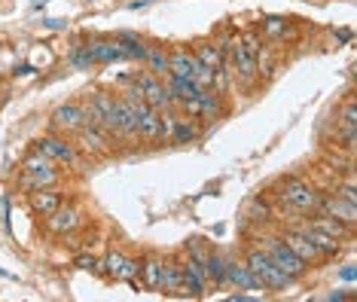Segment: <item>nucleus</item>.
Here are the masks:
<instances>
[{
    "label": "nucleus",
    "instance_id": "nucleus-1",
    "mask_svg": "<svg viewBox=\"0 0 357 302\" xmlns=\"http://www.w3.org/2000/svg\"><path fill=\"white\" fill-rule=\"evenodd\" d=\"M245 266L250 269V272H254V278L259 281V287H263V290L281 293V290H287L290 284H294V281L287 278V275L281 272L278 266L272 263V257L266 254L259 244H250V248L245 250Z\"/></svg>",
    "mask_w": 357,
    "mask_h": 302
},
{
    "label": "nucleus",
    "instance_id": "nucleus-2",
    "mask_svg": "<svg viewBox=\"0 0 357 302\" xmlns=\"http://www.w3.org/2000/svg\"><path fill=\"white\" fill-rule=\"evenodd\" d=\"M59 181H61V171L40 150H31L25 162H22V186H25L28 192L40 190V186H59Z\"/></svg>",
    "mask_w": 357,
    "mask_h": 302
},
{
    "label": "nucleus",
    "instance_id": "nucleus-3",
    "mask_svg": "<svg viewBox=\"0 0 357 302\" xmlns=\"http://www.w3.org/2000/svg\"><path fill=\"white\" fill-rule=\"evenodd\" d=\"M259 248L266 250V254L272 257V263L281 269L284 275H287L290 281H299V278H305L308 275V269L312 266H305L303 259H299L294 250L287 248V244H284V239L281 235H266V239H259Z\"/></svg>",
    "mask_w": 357,
    "mask_h": 302
},
{
    "label": "nucleus",
    "instance_id": "nucleus-4",
    "mask_svg": "<svg viewBox=\"0 0 357 302\" xmlns=\"http://www.w3.org/2000/svg\"><path fill=\"white\" fill-rule=\"evenodd\" d=\"M281 199L294 211H299V214H314L318 202H321V192L314 190L312 183L299 181V177H290V181H284V186H281Z\"/></svg>",
    "mask_w": 357,
    "mask_h": 302
},
{
    "label": "nucleus",
    "instance_id": "nucleus-5",
    "mask_svg": "<svg viewBox=\"0 0 357 302\" xmlns=\"http://www.w3.org/2000/svg\"><path fill=\"white\" fill-rule=\"evenodd\" d=\"M132 86L137 89V95L144 98V101L150 104L153 110H165V107H174V98L172 92H168V86L162 83L159 77H153L150 70H144V73H135L132 77Z\"/></svg>",
    "mask_w": 357,
    "mask_h": 302
},
{
    "label": "nucleus",
    "instance_id": "nucleus-6",
    "mask_svg": "<svg viewBox=\"0 0 357 302\" xmlns=\"http://www.w3.org/2000/svg\"><path fill=\"white\" fill-rule=\"evenodd\" d=\"M77 146L83 153H89V156H107V153L113 150V135L104 126L86 122V126L77 132Z\"/></svg>",
    "mask_w": 357,
    "mask_h": 302
},
{
    "label": "nucleus",
    "instance_id": "nucleus-7",
    "mask_svg": "<svg viewBox=\"0 0 357 302\" xmlns=\"http://www.w3.org/2000/svg\"><path fill=\"white\" fill-rule=\"evenodd\" d=\"M101 272L113 281H137V272H141V259L126 257L123 250H110L107 257L101 259Z\"/></svg>",
    "mask_w": 357,
    "mask_h": 302
},
{
    "label": "nucleus",
    "instance_id": "nucleus-8",
    "mask_svg": "<svg viewBox=\"0 0 357 302\" xmlns=\"http://www.w3.org/2000/svg\"><path fill=\"white\" fill-rule=\"evenodd\" d=\"M34 150H40L46 159H52L55 165H70V168H79V150L77 144H68L61 137H40Z\"/></svg>",
    "mask_w": 357,
    "mask_h": 302
},
{
    "label": "nucleus",
    "instance_id": "nucleus-9",
    "mask_svg": "<svg viewBox=\"0 0 357 302\" xmlns=\"http://www.w3.org/2000/svg\"><path fill=\"white\" fill-rule=\"evenodd\" d=\"M220 49L232 59L229 68H232L235 77H238L245 86H254V80H257V59L248 52L245 46H241V40H232L229 46H220Z\"/></svg>",
    "mask_w": 357,
    "mask_h": 302
},
{
    "label": "nucleus",
    "instance_id": "nucleus-10",
    "mask_svg": "<svg viewBox=\"0 0 357 302\" xmlns=\"http://www.w3.org/2000/svg\"><path fill=\"white\" fill-rule=\"evenodd\" d=\"M46 229H50L52 235H59V239H64V235L77 232L79 226H83V211L74 208V205H61L59 211H52L50 217H43Z\"/></svg>",
    "mask_w": 357,
    "mask_h": 302
},
{
    "label": "nucleus",
    "instance_id": "nucleus-11",
    "mask_svg": "<svg viewBox=\"0 0 357 302\" xmlns=\"http://www.w3.org/2000/svg\"><path fill=\"white\" fill-rule=\"evenodd\" d=\"M318 211H321V214L336 217L339 223H345V226H354V223H357V205H354V202H348V199H342L339 192L321 195Z\"/></svg>",
    "mask_w": 357,
    "mask_h": 302
},
{
    "label": "nucleus",
    "instance_id": "nucleus-12",
    "mask_svg": "<svg viewBox=\"0 0 357 302\" xmlns=\"http://www.w3.org/2000/svg\"><path fill=\"white\" fill-rule=\"evenodd\" d=\"M64 205V195L59 186H40V190L28 192V208L34 211L37 217H50L52 211H59Z\"/></svg>",
    "mask_w": 357,
    "mask_h": 302
},
{
    "label": "nucleus",
    "instance_id": "nucleus-13",
    "mask_svg": "<svg viewBox=\"0 0 357 302\" xmlns=\"http://www.w3.org/2000/svg\"><path fill=\"white\" fill-rule=\"evenodd\" d=\"M52 126L59 128V132L77 135L79 128L86 126V110L79 107V104H61V107H55V113H52Z\"/></svg>",
    "mask_w": 357,
    "mask_h": 302
},
{
    "label": "nucleus",
    "instance_id": "nucleus-14",
    "mask_svg": "<svg viewBox=\"0 0 357 302\" xmlns=\"http://www.w3.org/2000/svg\"><path fill=\"white\" fill-rule=\"evenodd\" d=\"M299 229H303V235L312 241V248L318 250L321 259H333V257L342 254V241H339V239H330V235H324L321 229H314L312 223H303Z\"/></svg>",
    "mask_w": 357,
    "mask_h": 302
},
{
    "label": "nucleus",
    "instance_id": "nucleus-15",
    "mask_svg": "<svg viewBox=\"0 0 357 302\" xmlns=\"http://www.w3.org/2000/svg\"><path fill=\"white\" fill-rule=\"evenodd\" d=\"M196 70H199V59H196V52H192V49L177 46L174 52H168V73H172V77L192 80V73H196Z\"/></svg>",
    "mask_w": 357,
    "mask_h": 302
},
{
    "label": "nucleus",
    "instance_id": "nucleus-16",
    "mask_svg": "<svg viewBox=\"0 0 357 302\" xmlns=\"http://www.w3.org/2000/svg\"><path fill=\"white\" fill-rule=\"evenodd\" d=\"M226 287H238V290H263L259 281L254 278V272L245 266V259H226Z\"/></svg>",
    "mask_w": 357,
    "mask_h": 302
},
{
    "label": "nucleus",
    "instance_id": "nucleus-17",
    "mask_svg": "<svg viewBox=\"0 0 357 302\" xmlns=\"http://www.w3.org/2000/svg\"><path fill=\"white\" fill-rule=\"evenodd\" d=\"M281 239H284V244H287L294 254L303 259L305 266H314V263H321V257H318V250L312 248V241L303 235V229H287V232H281Z\"/></svg>",
    "mask_w": 357,
    "mask_h": 302
},
{
    "label": "nucleus",
    "instance_id": "nucleus-18",
    "mask_svg": "<svg viewBox=\"0 0 357 302\" xmlns=\"http://www.w3.org/2000/svg\"><path fill=\"white\" fill-rule=\"evenodd\" d=\"M318 217H308V223L314 226V229H321L324 235H330V239H339V241H348L351 239V232H354V226H345V223H339L336 217H330V214H321V211H314Z\"/></svg>",
    "mask_w": 357,
    "mask_h": 302
},
{
    "label": "nucleus",
    "instance_id": "nucleus-19",
    "mask_svg": "<svg viewBox=\"0 0 357 302\" xmlns=\"http://www.w3.org/2000/svg\"><path fill=\"white\" fill-rule=\"evenodd\" d=\"M199 116L196 119H202V122H214V119H220L223 113H226V107H223V95H217L214 89H205V92H199Z\"/></svg>",
    "mask_w": 357,
    "mask_h": 302
},
{
    "label": "nucleus",
    "instance_id": "nucleus-20",
    "mask_svg": "<svg viewBox=\"0 0 357 302\" xmlns=\"http://www.w3.org/2000/svg\"><path fill=\"white\" fill-rule=\"evenodd\" d=\"M162 293L168 296H183V275H181V263L177 259H165L162 263Z\"/></svg>",
    "mask_w": 357,
    "mask_h": 302
},
{
    "label": "nucleus",
    "instance_id": "nucleus-21",
    "mask_svg": "<svg viewBox=\"0 0 357 302\" xmlns=\"http://www.w3.org/2000/svg\"><path fill=\"white\" fill-rule=\"evenodd\" d=\"M162 263L165 259L156 257V254H147L141 259V287H147V290H159L162 287Z\"/></svg>",
    "mask_w": 357,
    "mask_h": 302
},
{
    "label": "nucleus",
    "instance_id": "nucleus-22",
    "mask_svg": "<svg viewBox=\"0 0 357 302\" xmlns=\"http://www.w3.org/2000/svg\"><path fill=\"white\" fill-rule=\"evenodd\" d=\"M202 137V126L199 122H192L190 116H174V126H172V144H196Z\"/></svg>",
    "mask_w": 357,
    "mask_h": 302
},
{
    "label": "nucleus",
    "instance_id": "nucleus-23",
    "mask_svg": "<svg viewBox=\"0 0 357 302\" xmlns=\"http://www.w3.org/2000/svg\"><path fill=\"white\" fill-rule=\"evenodd\" d=\"M89 49H92L95 61H104V64H110V61H126V59H128L119 40H95V43H89Z\"/></svg>",
    "mask_w": 357,
    "mask_h": 302
},
{
    "label": "nucleus",
    "instance_id": "nucleus-24",
    "mask_svg": "<svg viewBox=\"0 0 357 302\" xmlns=\"http://www.w3.org/2000/svg\"><path fill=\"white\" fill-rule=\"evenodd\" d=\"M196 59H199V64H205V68H211V70H217L220 64L226 61V52L217 43H211V40H205V43H196Z\"/></svg>",
    "mask_w": 357,
    "mask_h": 302
},
{
    "label": "nucleus",
    "instance_id": "nucleus-25",
    "mask_svg": "<svg viewBox=\"0 0 357 302\" xmlns=\"http://www.w3.org/2000/svg\"><path fill=\"white\" fill-rule=\"evenodd\" d=\"M144 68H147L153 77H168V52H165V46H147Z\"/></svg>",
    "mask_w": 357,
    "mask_h": 302
},
{
    "label": "nucleus",
    "instance_id": "nucleus-26",
    "mask_svg": "<svg viewBox=\"0 0 357 302\" xmlns=\"http://www.w3.org/2000/svg\"><path fill=\"white\" fill-rule=\"evenodd\" d=\"M205 272L211 278V287H226V259L217 250L205 254Z\"/></svg>",
    "mask_w": 357,
    "mask_h": 302
},
{
    "label": "nucleus",
    "instance_id": "nucleus-27",
    "mask_svg": "<svg viewBox=\"0 0 357 302\" xmlns=\"http://www.w3.org/2000/svg\"><path fill=\"white\" fill-rule=\"evenodd\" d=\"M68 61L74 64L77 70H89L92 64H98V61H95V55H92V49H89V43H86V46H74V49H70Z\"/></svg>",
    "mask_w": 357,
    "mask_h": 302
},
{
    "label": "nucleus",
    "instance_id": "nucleus-28",
    "mask_svg": "<svg viewBox=\"0 0 357 302\" xmlns=\"http://www.w3.org/2000/svg\"><path fill=\"white\" fill-rule=\"evenodd\" d=\"M287 31H290V24H287V19H281V15H269V19L263 22V34L272 40L287 37Z\"/></svg>",
    "mask_w": 357,
    "mask_h": 302
},
{
    "label": "nucleus",
    "instance_id": "nucleus-29",
    "mask_svg": "<svg viewBox=\"0 0 357 302\" xmlns=\"http://www.w3.org/2000/svg\"><path fill=\"white\" fill-rule=\"evenodd\" d=\"M336 126H357V104H354V98H345V104H342V110L336 113Z\"/></svg>",
    "mask_w": 357,
    "mask_h": 302
},
{
    "label": "nucleus",
    "instance_id": "nucleus-30",
    "mask_svg": "<svg viewBox=\"0 0 357 302\" xmlns=\"http://www.w3.org/2000/svg\"><path fill=\"white\" fill-rule=\"evenodd\" d=\"M77 266L83 269V272H92V275H98V272H101V259L95 257V254H83V257H77Z\"/></svg>",
    "mask_w": 357,
    "mask_h": 302
},
{
    "label": "nucleus",
    "instance_id": "nucleus-31",
    "mask_svg": "<svg viewBox=\"0 0 357 302\" xmlns=\"http://www.w3.org/2000/svg\"><path fill=\"white\" fill-rule=\"evenodd\" d=\"M241 46H245L248 52H250V55H254V59H257V55H259V49H263V40H259V34H257V31H248V34L241 37Z\"/></svg>",
    "mask_w": 357,
    "mask_h": 302
},
{
    "label": "nucleus",
    "instance_id": "nucleus-32",
    "mask_svg": "<svg viewBox=\"0 0 357 302\" xmlns=\"http://www.w3.org/2000/svg\"><path fill=\"white\" fill-rule=\"evenodd\" d=\"M336 192L342 195V199H348V202H354V205H357V190H354V177H351V174H348V181H345L342 186H339Z\"/></svg>",
    "mask_w": 357,
    "mask_h": 302
},
{
    "label": "nucleus",
    "instance_id": "nucleus-33",
    "mask_svg": "<svg viewBox=\"0 0 357 302\" xmlns=\"http://www.w3.org/2000/svg\"><path fill=\"white\" fill-rule=\"evenodd\" d=\"M339 275H342V281H354V266H345Z\"/></svg>",
    "mask_w": 357,
    "mask_h": 302
},
{
    "label": "nucleus",
    "instance_id": "nucleus-34",
    "mask_svg": "<svg viewBox=\"0 0 357 302\" xmlns=\"http://www.w3.org/2000/svg\"><path fill=\"white\" fill-rule=\"evenodd\" d=\"M43 24H46V28H52V31H59V28H64V22H61V19H46Z\"/></svg>",
    "mask_w": 357,
    "mask_h": 302
},
{
    "label": "nucleus",
    "instance_id": "nucleus-35",
    "mask_svg": "<svg viewBox=\"0 0 357 302\" xmlns=\"http://www.w3.org/2000/svg\"><path fill=\"white\" fill-rule=\"evenodd\" d=\"M336 37H339V40H345V43H348V40H351V31H348V28H339V31H336Z\"/></svg>",
    "mask_w": 357,
    "mask_h": 302
},
{
    "label": "nucleus",
    "instance_id": "nucleus-36",
    "mask_svg": "<svg viewBox=\"0 0 357 302\" xmlns=\"http://www.w3.org/2000/svg\"><path fill=\"white\" fill-rule=\"evenodd\" d=\"M46 3V0H34V6H43Z\"/></svg>",
    "mask_w": 357,
    "mask_h": 302
}]
</instances>
